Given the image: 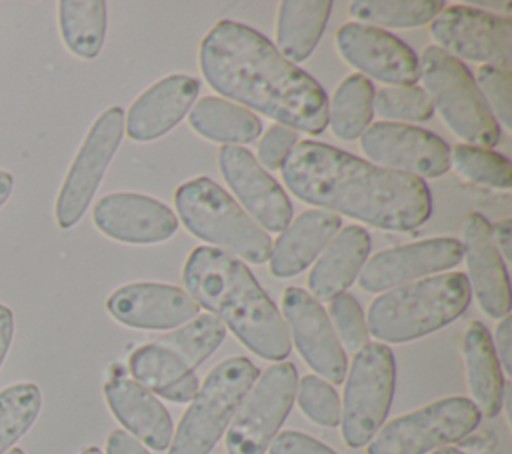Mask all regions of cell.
<instances>
[{"mask_svg":"<svg viewBox=\"0 0 512 454\" xmlns=\"http://www.w3.org/2000/svg\"><path fill=\"white\" fill-rule=\"evenodd\" d=\"M422 80L432 106L450 130L470 146L492 148L500 140V126L486 106L470 70L438 46H426L418 58Z\"/></svg>","mask_w":512,"mask_h":454,"instance_id":"cell-7","label":"cell"},{"mask_svg":"<svg viewBox=\"0 0 512 454\" xmlns=\"http://www.w3.org/2000/svg\"><path fill=\"white\" fill-rule=\"evenodd\" d=\"M296 402L304 416L314 424L334 428L340 424V398L332 384L326 380L306 374L296 384Z\"/></svg>","mask_w":512,"mask_h":454,"instance_id":"cell-36","label":"cell"},{"mask_svg":"<svg viewBox=\"0 0 512 454\" xmlns=\"http://www.w3.org/2000/svg\"><path fill=\"white\" fill-rule=\"evenodd\" d=\"M396 384L394 354L386 344L368 342L346 370L344 400L340 404L342 440L348 448L366 446L382 428Z\"/></svg>","mask_w":512,"mask_h":454,"instance_id":"cell-8","label":"cell"},{"mask_svg":"<svg viewBox=\"0 0 512 454\" xmlns=\"http://www.w3.org/2000/svg\"><path fill=\"white\" fill-rule=\"evenodd\" d=\"M106 310L116 322L140 330L178 328L200 314V306L186 290L156 282H134L114 290Z\"/></svg>","mask_w":512,"mask_h":454,"instance_id":"cell-18","label":"cell"},{"mask_svg":"<svg viewBox=\"0 0 512 454\" xmlns=\"http://www.w3.org/2000/svg\"><path fill=\"white\" fill-rule=\"evenodd\" d=\"M490 234L498 254L502 256L504 262H508L512 258V222L504 218L496 224H490Z\"/></svg>","mask_w":512,"mask_h":454,"instance_id":"cell-43","label":"cell"},{"mask_svg":"<svg viewBox=\"0 0 512 454\" xmlns=\"http://www.w3.org/2000/svg\"><path fill=\"white\" fill-rule=\"evenodd\" d=\"M200 82L172 74L154 82L128 108L124 128L134 142H150L172 130L194 106Z\"/></svg>","mask_w":512,"mask_h":454,"instance_id":"cell-21","label":"cell"},{"mask_svg":"<svg viewBox=\"0 0 512 454\" xmlns=\"http://www.w3.org/2000/svg\"><path fill=\"white\" fill-rule=\"evenodd\" d=\"M280 172L296 198L380 230H414L432 214V194L424 180L328 144L296 142Z\"/></svg>","mask_w":512,"mask_h":454,"instance_id":"cell-2","label":"cell"},{"mask_svg":"<svg viewBox=\"0 0 512 454\" xmlns=\"http://www.w3.org/2000/svg\"><path fill=\"white\" fill-rule=\"evenodd\" d=\"M340 56L362 74L392 86H412L418 80V58L400 38L382 28L346 22L336 34Z\"/></svg>","mask_w":512,"mask_h":454,"instance_id":"cell-16","label":"cell"},{"mask_svg":"<svg viewBox=\"0 0 512 454\" xmlns=\"http://www.w3.org/2000/svg\"><path fill=\"white\" fill-rule=\"evenodd\" d=\"M134 382L148 392L176 404L190 402L198 392V378L170 348L150 342L138 346L128 360Z\"/></svg>","mask_w":512,"mask_h":454,"instance_id":"cell-25","label":"cell"},{"mask_svg":"<svg viewBox=\"0 0 512 454\" xmlns=\"http://www.w3.org/2000/svg\"><path fill=\"white\" fill-rule=\"evenodd\" d=\"M42 408L40 388L18 382L0 390V454H6L34 424Z\"/></svg>","mask_w":512,"mask_h":454,"instance_id":"cell-33","label":"cell"},{"mask_svg":"<svg viewBox=\"0 0 512 454\" xmlns=\"http://www.w3.org/2000/svg\"><path fill=\"white\" fill-rule=\"evenodd\" d=\"M226 328L212 314H198L188 324L158 338V344L170 348L188 368H198L224 340Z\"/></svg>","mask_w":512,"mask_h":454,"instance_id":"cell-32","label":"cell"},{"mask_svg":"<svg viewBox=\"0 0 512 454\" xmlns=\"http://www.w3.org/2000/svg\"><path fill=\"white\" fill-rule=\"evenodd\" d=\"M494 352L506 374H512V318L504 316L496 328Z\"/></svg>","mask_w":512,"mask_h":454,"instance_id":"cell-41","label":"cell"},{"mask_svg":"<svg viewBox=\"0 0 512 454\" xmlns=\"http://www.w3.org/2000/svg\"><path fill=\"white\" fill-rule=\"evenodd\" d=\"M6 454H26L22 448H10Z\"/></svg>","mask_w":512,"mask_h":454,"instance_id":"cell-48","label":"cell"},{"mask_svg":"<svg viewBox=\"0 0 512 454\" xmlns=\"http://www.w3.org/2000/svg\"><path fill=\"white\" fill-rule=\"evenodd\" d=\"M222 176L246 214L270 232H282L292 220V204L282 186L242 146H222L218 152Z\"/></svg>","mask_w":512,"mask_h":454,"instance_id":"cell-17","label":"cell"},{"mask_svg":"<svg viewBox=\"0 0 512 454\" xmlns=\"http://www.w3.org/2000/svg\"><path fill=\"white\" fill-rule=\"evenodd\" d=\"M188 122L194 132L222 146L250 144L262 132V122L256 114L216 96L198 100L190 108Z\"/></svg>","mask_w":512,"mask_h":454,"instance_id":"cell-28","label":"cell"},{"mask_svg":"<svg viewBox=\"0 0 512 454\" xmlns=\"http://www.w3.org/2000/svg\"><path fill=\"white\" fill-rule=\"evenodd\" d=\"M92 220L104 236L124 244L164 242L178 228V218L168 206L128 192L102 196L92 210Z\"/></svg>","mask_w":512,"mask_h":454,"instance_id":"cell-19","label":"cell"},{"mask_svg":"<svg viewBox=\"0 0 512 454\" xmlns=\"http://www.w3.org/2000/svg\"><path fill=\"white\" fill-rule=\"evenodd\" d=\"M450 166L468 182L508 190L512 186L510 160L490 148L458 144L450 150Z\"/></svg>","mask_w":512,"mask_h":454,"instance_id":"cell-34","label":"cell"},{"mask_svg":"<svg viewBox=\"0 0 512 454\" xmlns=\"http://www.w3.org/2000/svg\"><path fill=\"white\" fill-rule=\"evenodd\" d=\"M268 454H336V452L308 434H302L296 430H284L274 436V440L268 446Z\"/></svg>","mask_w":512,"mask_h":454,"instance_id":"cell-40","label":"cell"},{"mask_svg":"<svg viewBox=\"0 0 512 454\" xmlns=\"http://www.w3.org/2000/svg\"><path fill=\"white\" fill-rule=\"evenodd\" d=\"M372 108L380 118L400 122H422L434 114L430 96L418 86H388L374 90Z\"/></svg>","mask_w":512,"mask_h":454,"instance_id":"cell-35","label":"cell"},{"mask_svg":"<svg viewBox=\"0 0 512 454\" xmlns=\"http://www.w3.org/2000/svg\"><path fill=\"white\" fill-rule=\"evenodd\" d=\"M296 384L298 374L292 362L268 366L256 378L226 428V452L264 454L294 404Z\"/></svg>","mask_w":512,"mask_h":454,"instance_id":"cell-10","label":"cell"},{"mask_svg":"<svg viewBox=\"0 0 512 454\" xmlns=\"http://www.w3.org/2000/svg\"><path fill=\"white\" fill-rule=\"evenodd\" d=\"M256 378L258 368L246 356L218 362L182 414L168 454H208L224 436Z\"/></svg>","mask_w":512,"mask_h":454,"instance_id":"cell-6","label":"cell"},{"mask_svg":"<svg viewBox=\"0 0 512 454\" xmlns=\"http://www.w3.org/2000/svg\"><path fill=\"white\" fill-rule=\"evenodd\" d=\"M106 454H150L142 442L126 430H112L106 440Z\"/></svg>","mask_w":512,"mask_h":454,"instance_id":"cell-42","label":"cell"},{"mask_svg":"<svg viewBox=\"0 0 512 454\" xmlns=\"http://www.w3.org/2000/svg\"><path fill=\"white\" fill-rule=\"evenodd\" d=\"M330 10V0L280 2L276 18V50L292 64L306 60L326 28Z\"/></svg>","mask_w":512,"mask_h":454,"instance_id":"cell-27","label":"cell"},{"mask_svg":"<svg viewBox=\"0 0 512 454\" xmlns=\"http://www.w3.org/2000/svg\"><path fill=\"white\" fill-rule=\"evenodd\" d=\"M296 132L282 124L270 126L258 142V164L268 170H280L286 156L296 146Z\"/></svg>","mask_w":512,"mask_h":454,"instance_id":"cell-39","label":"cell"},{"mask_svg":"<svg viewBox=\"0 0 512 454\" xmlns=\"http://www.w3.org/2000/svg\"><path fill=\"white\" fill-rule=\"evenodd\" d=\"M12 188H14L12 174L6 172V170H0V208L8 202V198L12 194Z\"/></svg>","mask_w":512,"mask_h":454,"instance_id":"cell-45","label":"cell"},{"mask_svg":"<svg viewBox=\"0 0 512 454\" xmlns=\"http://www.w3.org/2000/svg\"><path fill=\"white\" fill-rule=\"evenodd\" d=\"M104 398L110 412L130 436L152 450H166L172 442L174 426L160 400L138 382L114 376L104 384Z\"/></svg>","mask_w":512,"mask_h":454,"instance_id":"cell-22","label":"cell"},{"mask_svg":"<svg viewBox=\"0 0 512 454\" xmlns=\"http://www.w3.org/2000/svg\"><path fill=\"white\" fill-rule=\"evenodd\" d=\"M80 454H102V450L96 448V446H88V448H84Z\"/></svg>","mask_w":512,"mask_h":454,"instance_id":"cell-47","label":"cell"},{"mask_svg":"<svg viewBox=\"0 0 512 454\" xmlns=\"http://www.w3.org/2000/svg\"><path fill=\"white\" fill-rule=\"evenodd\" d=\"M328 318L342 348L358 352L368 344L364 312L352 294H340L328 304Z\"/></svg>","mask_w":512,"mask_h":454,"instance_id":"cell-37","label":"cell"},{"mask_svg":"<svg viewBox=\"0 0 512 454\" xmlns=\"http://www.w3.org/2000/svg\"><path fill=\"white\" fill-rule=\"evenodd\" d=\"M462 256L468 264L466 280L470 292H474L480 308L490 318L508 316L510 286L506 264L492 242L490 222L480 212L468 214L464 222Z\"/></svg>","mask_w":512,"mask_h":454,"instance_id":"cell-20","label":"cell"},{"mask_svg":"<svg viewBox=\"0 0 512 454\" xmlns=\"http://www.w3.org/2000/svg\"><path fill=\"white\" fill-rule=\"evenodd\" d=\"M374 86L362 74H352L340 82L330 104L328 124L334 136L354 140L366 132L374 116Z\"/></svg>","mask_w":512,"mask_h":454,"instance_id":"cell-30","label":"cell"},{"mask_svg":"<svg viewBox=\"0 0 512 454\" xmlns=\"http://www.w3.org/2000/svg\"><path fill=\"white\" fill-rule=\"evenodd\" d=\"M362 152L380 168L404 172L414 178H438L450 166L448 144L416 126L376 122L360 140Z\"/></svg>","mask_w":512,"mask_h":454,"instance_id":"cell-13","label":"cell"},{"mask_svg":"<svg viewBox=\"0 0 512 454\" xmlns=\"http://www.w3.org/2000/svg\"><path fill=\"white\" fill-rule=\"evenodd\" d=\"M340 230V218L326 210H304L288 222L270 248V274L290 278L300 274L320 256L324 246Z\"/></svg>","mask_w":512,"mask_h":454,"instance_id":"cell-23","label":"cell"},{"mask_svg":"<svg viewBox=\"0 0 512 454\" xmlns=\"http://www.w3.org/2000/svg\"><path fill=\"white\" fill-rule=\"evenodd\" d=\"M186 292L216 316L250 352L278 362L290 350L286 322L248 266L212 246L194 248L182 270Z\"/></svg>","mask_w":512,"mask_h":454,"instance_id":"cell-3","label":"cell"},{"mask_svg":"<svg viewBox=\"0 0 512 454\" xmlns=\"http://www.w3.org/2000/svg\"><path fill=\"white\" fill-rule=\"evenodd\" d=\"M200 70L218 94L286 128L316 136L328 126L324 88L246 24L216 22L200 42Z\"/></svg>","mask_w":512,"mask_h":454,"instance_id":"cell-1","label":"cell"},{"mask_svg":"<svg viewBox=\"0 0 512 454\" xmlns=\"http://www.w3.org/2000/svg\"><path fill=\"white\" fill-rule=\"evenodd\" d=\"M178 218L190 234L238 260L262 264L272 242L240 204L208 178H192L174 192Z\"/></svg>","mask_w":512,"mask_h":454,"instance_id":"cell-5","label":"cell"},{"mask_svg":"<svg viewBox=\"0 0 512 454\" xmlns=\"http://www.w3.org/2000/svg\"><path fill=\"white\" fill-rule=\"evenodd\" d=\"M58 26L66 48L78 58L100 54L106 36V4L102 0L58 2Z\"/></svg>","mask_w":512,"mask_h":454,"instance_id":"cell-29","label":"cell"},{"mask_svg":"<svg viewBox=\"0 0 512 454\" xmlns=\"http://www.w3.org/2000/svg\"><path fill=\"white\" fill-rule=\"evenodd\" d=\"M476 86L490 108L506 128H512V76L510 70L496 66H480L476 72Z\"/></svg>","mask_w":512,"mask_h":454,"instance_id":"cell-38","label":"cell"},{"mask_svg":"<svg viewBox=\"0 0 512 454\" xmlns=\"http://www.w3.org/2000/svg\"><path fill=\"white\" fill-rule=\"evenodd\" d=\"M442 8L440 0H360L350 4V16L374 28H416L432 22Z\"/></svg>","mask_w":512,"mask_h":454,"instance_id":"cell-31","label":"cell"},{"mask_svg":"<svg viewBox=\"0 0 512 454\" xmlns=\"http://www.w3.org/2000/svg\"><path fill=\"white\" fill-rule=\"evenodd\" d=\"M124 132V110L112 106L104 110L84 136L54 204L56 224L62 230L72 228L88 210L102 176L112 162Z\"/></svg>","mask_w":512,"mask_h":454,"instance_id":"cell-11","label":"cell"},{"mask_svg":"<svg viewBox=\"0 0 512 454\" xmlns=\"http://www.w3.org/2000/svg\"><path fill=\"white\" fill-rule=\"evenodd\" d=\"M470 294L462 272H444L390 288L368 308V334L380 344L422 338L464 314Z\"/></svg>","mask_w":512,"mask_h":454,"instance_id":"cell-4","label":"cell"},{"mask_svg":"<svg viewBox=\"0 0 512 454\" xmlns=\"http://www.w3.org/2000/svg\"><path fill=\"white\" fill-rule=\"evenodd\" d=\"M370 252V234L362 226H346L324 246L308 274L310 296L318 302H330L344 294L358 278Z\"/></svg>","mask_w":512,"mask_h":454,"instance_id":"cell-24","label":"cell"},{"mask_svg":"<svg viewBox=\"0 0 512 454\" xmlns=\"http://www.w3.org/2000/svg\"><path fill=\"white\" fill-rule=\"evenodd\" d=\"M462 260V242L456 238H428L394 246L364 262L358 284L366 292H386L422 276H432Z\"/></svg>","mask_w":512,"mask_h":454,"instance_id":"cell-15","label":"cell"},{"mask_svg":"<svg viewBox=\"0 0 512 454\" xmlns=\"http://www.w3.org/2000/svg\"><path fill=\"white\" fill-rule=\"evenodd\" d=\"M12 336H14V314L8 306L0 304V366L10 350Z\"/></svg>","mask_w":512,"mask_h":454,"instance_id":"cell-44","label":"cell"},{"mask_svg":"<svg viewBox=\"0 0 512 454\" xmlns=\"http://www.w3.org/2000/svg\"><path fill=\"white\" fill-rule=\"evenodd\" d=\"M432 454H464V452H460L458 448H452V446H442V448L434 450Z\"/></svg>","mask_w":512,"mask_h":454,"instance_id":"cell-46","label":"cell"},{"mask_svg":"<svg viewBox=\"0 0 512 454\" xmlns=\"http://www.w3.org/2000/svg\"><path fill=\"white\" fill-rule=\"evenodd\" d=\"M438 48L452 58L510 70L512 20L470 6L442 8L430 22Z\"/></svg>","mask_w":512,"mask_h":454,"instance_id":"cell-12","label":"cell"},{"mask_svg":"<svg viewBox=\"0 0 512 454\" xmlns=\"http://www.w3.org/2000/svg\"><path fill=\"white\" fill-rule=\"evenodd\" d=\"M478 422L480 412L470 398H442L382 424L366 454H426L464 438Z\"/></svg>","mask_w":512,"mask_h":454,"instance_id":"cell-9","label":"cell"},{"mask_svg":"<svg viewBox=\"0 0 512 454\" xmlns=\"http://www.w3.org/2000/svg\"><path fill=\"white\" fill-rule=\"evenodd\" d=\"M468 388L480 416L494 418L504 404V376L494 352L490 332L480 322H470L462 342Z\"/></svg>","mask_w":512,"mask_h":454,"instance_id":"cell-26","label":"cell"},{"mask_svg":"<svg viewBox=\"0 0 512 454\" xmlns=\"http://www.w3.org/2000/svg\"><path fill=\"white\" fill-rule=\"evenodd\" d=\"M280 306L290 342H294L304 362L318 378L340 384L346 378L348 360L320 302L302 288L290 286L282 292Z\"/></svg>","mask_w":512,"mask_h":454,"instance_id":"cell-14","label":"cell"}]
</instances>
